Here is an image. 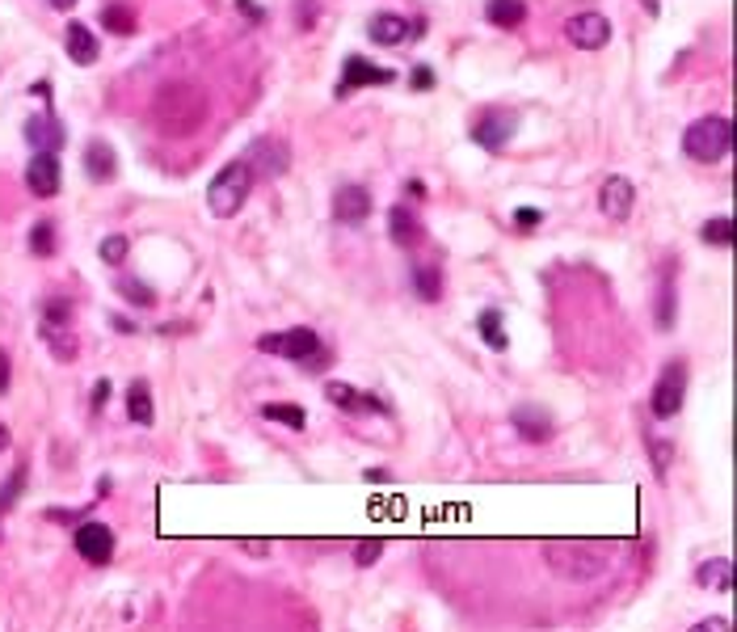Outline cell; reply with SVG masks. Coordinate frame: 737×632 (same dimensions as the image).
Wrapping results in <instances>:
<instances>
[{
	"label": "cell",
	"instance_id": "obj_27",
	"mask_svg": "<svg viewBox=\"0 0 737 632\" xmlns=\"http://www.w3.org/2000/svg\"><path fill=\"white\" fill-rule=\"evenodd\" d=\"M102 25L110 30V35H131V30H135V13H131L127 5H105Z\"/></svg>",
	"mask_w": 737,
	"mask_h": 632
},
{
	"label": "cell",
	"instance_id": "obj_38",
	"mask_svg": "<svg viewBox=\"0 0 737 632\" xmlns=\"http://www.w3.org/2000/svg\"><path fill=\"white\" fill-rule=\"evenodd\" d=\"M9 379H13V367H9V355L0 350V396L9 392Z\"/></svg>",
	"mask_w": 737,
	"mask_h": 632
},
{
	"label": "cell",
	"instance_id": "obj_46",
	"mask_svg": "<svg viewBox=\"0 0 737 632\" xmlns=\"http://www.w3.org/2000/svg\"><path fill=\"white\" fill-rule=\"evenodd\" d=\"M46 5H51V9H72L76 0H46Z\"/></svg>",
	"mask_w": 737,
	"mask_h": 632
},
{
	"label": "cell",
	"instance_id": "obj_28",
	"mask_svg": "<svg viewBox=\"0 0 737 632\" xmlns=\"http://www.w3.org/2000/svg\"><path fill=\"white\" fill-rule=\"evenodd\" d=\"M262 414L270 417V422L287 426V430H304V426H308V417H304V409H300V405H265Z\"/></svg>",
	"mask_w": 737,
	"mask_h": 632
},
{
	"label": "cell",
	"instance_id": "obj_47",
	"mask_svg": "<svg viewBox=\"0 0 737 632\" xmlns=\"http://www.w3.org/2000/svg\"><path fill=\"white\" fill-rule=\"evenodd\" d=\"M9 447V426H0V451Z\"/></svg>",
	"mask_w": 737,
	"mask_h": 632
},
{
	"label": "cell",
	"instance_id": "obj_17",
	"mask_svg": "<svg viewBox=\"0 0 737 632\" xmlns=\"http://www.w3.org/2000/svg\"><path fill=\"white\" fill-rule=\"evenodd\" d=\"M25 139L35 144V152H55L59 144H64V126H59L51 115L30 118V123H25Z\"/></svg>",
	"mask_w": 737,
	"mask_h": 632
},
{
	"label": "cell",
	"instance_id": "obj_24",
	"mask_svg": "<svg viewBox=\"0 0 737 632\" xmlns=\"http://www.w3.org/2000/svg\"><path fill=\"white\" fill-rule=\"evenodd\" d=\"M413 287L426 304H438L443 299V275H438L434 266H413Z\"/></svg>",
	"mask_w": 737,
	"mask_h": 632
},
{
	"label": "cell",
	"instance_id": "obj_21",
	"mask_svg": "<svg viewBox=\"0 0 737 632\" xmlns=\"http://www.w3.org/2000/svg\"><path fill=\"white\" fill-rule=\"evenodd\" d=\"M68 55L76 59L81 68H89L93 59H97V38H93L81 22H72V25H68Z\"/></svg>",
	"mask_w": 737,
	"mask_h": 632
},
{
	"label": "cell",
	"instance_id": "obj_13",
	"mask_svg": "<svg viewBox=\"0 0 737 632\" xmlns=\"http://www.w3.org/2000/svg\"><path fill=\"white\" fill-rule=\"evenodd\" d=\"M334 216H337V224H363V219L371 216V195L363 190V186H342L334 195Z\"/></svg>",
	"mask_w": 737,
	"mask_h": 632
},
{
	"label": "cell",
	"instance_id": "obj_36",
	"mask_svg": "<svg viewBox=\"0 0 737 632\" xmlns=\"http://www.w3.org/2000/svg\"><path fill=\"white\" fill-rule=\"evenodd\" d=\"M380 552H383V544H380V540H363V544H358L354 557H358V565H375V557H380Z\"/></svg>",
	"mask_w": 737,
	"mask_h": 632
},
{
	"label": "cell",
	"instance_id": "obj_18",
	"mask_svg": "<svg viewBox=\"0 0 737 632\" xmlns=\"http://www.w3.org/2000/svg\"><path fill=\"white\" fill-rule=\"evenodd\" d=\"M388 236L401 249H409V245H417L422 241V224H417V216L409 207H392L388 211Z\"/></svg>",
	"mask_w": 737,
	"mask_h": 632
},
{
	"label": "cell",
	"instance_id": "obj_9",
	"mask_svg": "<svg viewBox=\"0 0 737 632\" xmlns=\"http://www.w3.org/2000/svg\"><path fill=\"white\" fill-rule=\"evenodd\" d=\"M632 203H636V190L628 177H607L599 190V211L611 219V224H623L632 216Z\"/></svg>",
	"mask_w": 737,
	"mask_h": 632
},
{
	"label": "cell",
	"instance_id": "obj_7",
	"mask_svg": "<svg viewBox=\"0 0 737 632\" xmlns=\"http://www.w3.org/2000/svg\"><path fill=\"white\" fill-rule=\"evenodd\" d=\"M514 131H519V118L506 115V110H489L481 123H473V139L484 152H502L514 139Z\"/></svg>",
	"mask_w": 737,
	"mask_h": 632
},
{
	"label": "cell",
	"instance_id": "obj_30",
	"mask_svg": "<svg viewBox=\"0 0 737 632\" xmlns=\"http://www.w3.org/2000/svg\"><path fill=\"white\" fill-rule=\"evenodd\" d=\"M30 249H35V257H51V253H55V224H51V219H38L35 224Z\"/></svg>",
	"mask_w": 737,
	"mask_h": 632
},
{
	"label": "cell",
	"instance_id": "obj_5",
	"mask_svg": "<svg viewBox=\"0 0 737 632\" xmlns=\"http://www.w3.org/2000/svg\"><path fill=\"white\" fill-rule=\"evenodd\" d=\"M682 396H687V363H666V371L657 376L653 396H649V409L653 417H674L682 409Z\"/></svg>",
	"mask_w": 737,
	"mask_h": 632
},
{
	"label": "cell",
	"instance_id": "obj_4",
	"mask_svg": "<svg viewBox=\"0 0 737 632\" xmlns=\"http://www.w3.org/2000/svg\"><path fill=\"white\" fill-rule=\"evenodd\" d=\"M249 190H254V169L244 161H228L224 169L211 177L207 186V207L215 219H232L236 211L244 207V198H249Z\"/></svg>",
	"mask_w": 737,
	"mask_h": 632
},
{
	"label": "cell",
	"instance_id": "obj_11",
	"mask_svg": "<svg viewBox=\"0 0 737 632\" xmlns=\"http://www.w3.org/2000/svg\"><path fill=\"white\" fill-rule=\"evenodd\" d=\"M396 76H392L388 68H375V64H367L363 55H350L346 59V72H342V81H337V97H350L354 89H363V85H392Z\"/></svg>",
	"mask_w": 737,
	"mask_h": 632
},
{
	"label": "cell",
	"instance_id": "obj_41",
	"mask_svg": "<svg viewBox=\"0 0 737 632\" xmlns=\"http://www.w3.org/2000/svg\"><path fill=\"white\" fill-rule=\"evenodd\" d=\"M236 5H241V13H249V17H254V22H265V13L257 9L254 0H236Z\"/></svg>",
	"mask_w": 737,
	"mask_h": 632
},
{
	"label": "cell",
	"instance_id": "obj_33",
	"mask_svg": "<svg viewBox=\"0 0 737 632\" xmlns=\"http://www.w3.org/2000/svg\"><path fill=\"white\" fill-rule=\"evenodd\" d=\"M22 485H25V468H17V472H13V477H9V485L0 489V506H13V502H17V494H22Z\"/></svg>",
	"mask_w": 737,
	"mask_h": 632
},
{
	"label": "cell",
	"instance_id": "obj_8",
	"mask_svg": "<svg viewBox=\"0 0 737 632\" xmlns=\"http://www.w3.org/2000/svg\"><path fill=\"white\" fill-rule=\"evenodd\" d=\"M564 35H569L573 46H582V51H599V46L611 43V22L603 13H577V17H569Z\"/></svg>",
	"mask_w": 737,
	"mask_h": 632
},
{
	"label": "cell",
	"instance_id": "obj_6",
	"mask_svg": "<svg viewBox=\"0 0 737 632\" xmlns=\"http://www.w3.org/2000/svg\"><path fill=\"white\" fill-rule=\"evenodd\" d=\"M249 169H254V177L262 173V177H278V173H287V165H291V152H287V144L283 139H254L249 144V152L241 156Z\"/></svg>",
	"mask_w": 737,
	"mask_h": 632
},
{
	"label": "cell",
	"instance_id": "obj_40",
	"mask_svg": "<svg viewBox=\"0 0 737 632\" xmlns=\"http://www.w3.org/2000/svg\"><path fill=\"white\" fill-rule=\"evenodd\" d=\"M725 628H729L725 616H716V620H703V624H700V632H725Z\"/></svg>",
	"mask_w": 737,
	"mask_h": 632
},
{
	"label": "cell",
	"instance_id": "obj_2",
	"mask_svg": "<svg viewBox=\"0 0 737 632\" xmlns=\"http://www.w3.org/2000/svg\"><path fill=\"white\" fill-rule=\"evenodd\" d=\"M257 350H262V355H283V358H291V363H300V367H308V371L329 367V350H324L321 337L312 334L308 325H295V329H287V334L257 337Z\"/></svg>",
	"mask_w": 737,
	"mask_h": 632
},
{
	"label": "cell",
	"instance_id": "obj_42",
	"mask_svg": "<svg viewBox=\"0 0 737 632\" xmlns=\"http://www.w3.org/2000/svg\"><path fill=\"white\" fill-rule=\"evenodd\" d=\"M363 477H367L371 485H383V481H392V472H383V468H367V472H363Z\"/></svg>",
	"mask_w": 737,
	"mask_h": 632
},
{
	"label": "cell",
	"instance_id": "obj_32",
	"mask_svg": "<svg viewBox=\"0 0 737 632\" xmlns=\"http://www.w3.org/2000/svg\"><path fill=\"white\" fill-rule=\"evenodd\" d=\"M127 253H131L127 236H105V241H102V262L105 266H123V262H127Z\"/></svg>",
	"mask_w": 737,
	"mask_h": 632
},
{
	"label": "cell",
	"instance_id": "obj_44",
	"mask_svg": "<svg viewBox=\"0 0 737 632\" xmlns=\"http://www.w3.org/2000/svg\"><path fill=\"white\" fill-rule=\"evenodd\" d=\"M115 329H118V334H135V325H131L127 316H115Z\"/></svg>",
	"mask_w": 737,
	"mask_h": 632
},
{
	"label": "cell",
	"instance_id": "obj_45",
	"mask_svg": "<svg viewBox=\"0 0 737 632\" xmlns=\"http://www.w3.org/2000/svg\"><path fill=\"white\" fill-rule=\"evenodd\" d=\"M404 190H409V195H413V198H426V186H422V182H409V186H404Z\"/></svg>",
	"mask_w": 737,
	"mask_h": 632
},
{
	"label": "cell",
	"instance_id": "obj_37",
	"mask_svg": "<svg viewBox=\"0 0 737 632\" xmlns=\"http://www.w3.org/2000/svg\"><path fill=\"white\" fill-rule=\"evenodd\" d=\"M110 392H115L110 388V379H97V384H93V409H102V405L110 401Z\"/></svg>",
	"mask_w": 737,
	"mask_h": 632
},
{
	"label": "cell",
	"instance_id": "obj_26",
	"mask_svg": "<svg viewBox=\"0 0 737 632\" xmlns=\"http://www.w3.org/2000/svg\"><path fill=\"white\" fill-rule=\"evenodd\" d=\"M657 329H674V278H670V270L662 275V287H657Z\"/></svg>",
	"mask_w": 737,
	"mask_h": 632
},
{
	"label": "cell",
	"instance_id": "obj_31",
	"mask_svg": "<svg viewBox=\"0 0 737 632\" xmlns=\"http://www.w3.org/2000/svg\"><path fill=\"white\" fill-rule=\"evenodd\" d=\"M700 236L708 245H733V219L729 216H716V219H708L700 228Z\"/></svg>",
	"mask_w": 737,
	"mask_h": 632
},
{
	"label": "cell",
	"instance_id": "obj_35",
	"mask_svg": "<svg viewBox=\"0 0 737 632\" xmlns=\"http://www.w3.org/2000/svg\"><path fill=\"white\" fill-rule=\"evenodd\" d=\"M670 456H674V447H670V443H653V468H657V477H666Z\"/></svg>",
	"mask_w": 737,
	"mask_h": 632
},
{
	"label": "cell",
	"instance_id": "obj_43",
	"mask_svg": "<svg viewBox=\"0 0 737 632\" xmlns=\"http://www.w3.org/2000/svg\"><path fill=\"white\" fill-rule=\"evenodd\" d=\"M265 548H270V544H265V540H244V552H254V557H262Z\"/></svg>",
	"mask_w": 737,
	"mask_h": 632
},
{
	"label": "cell",
	"instance_id": "obj_16",
	"mask_svg": "<svg viewBox=\"0 0 737 632\" xmlns=\"http://www.w3.org/2000/svg\"><path fill=\"white\" fill-rule=\"evenodd\" d=\"M115 169H118L115 148H110V144H102V139H93L89 148H85V173H89L93 182H110V177H115Z\"/></svg>",
	"mask_w": 737,
	"mask_h": 632
},
{
	"label": "cell",
	"instance_id": "obj_15",
	"mask_svg": "<svg viewBox=\"0 0 737 632\" xmlns=\"http://www.w3.org/2000/svg\"><path fill=\"white\" fill-rule=\"evenodd\" d=\"M367 38L371 43H380V46H396L409 38V22L404 17H396V13H375L367 25Z\"/></svg>",
	"mask_w": 737,
	"mask_h": 632
},
{
	"label": "cell",
	"instance_id": "obj_14",
	"mask_svg": "<svg viewBox=\"0 0 737 632\" xmlns=\"http://www.w3.org/2000/svg\"><path fill=\"white\" fill-rule=\"evenodd\" d=\"M510 426H514L527 443H548V438H553V417L543 414V409H535V405H519V409L510 414Z\"/></svg>",
	"mask_w": 737,
	"mask_h": 632
},
{
	"label": "cell",
	"instance_id": "obj_3",
	"mask_svg": "<svg viewBox=\"0 0 737 632\" xmlns=\"http://www.w3.org/2000/svg\"><path fill=\"white\" fill-rule=\"evenodd\" d=\"M729 144H733V123L725 115H708L695 118L687 131H682V152L700 165H716L729 156Z\"/></svg>",
	"mask_w": 737,
	"mask_h": 632
},
{
	"label": "cell",
	"instance_id": "obj_34",
	"mask_svg": "<svg viewBox=\"0 0 737 632\" xmlns=\"http://www.w3.org/2000/svg\"><path fill=\"white\" fill-rule=\"evenodd\" d=\"M514 224H519L523 232L540 228V224H543V211H535V207H519V211H514Z\"/></svg>",
	"mask_w": 737,
	"mask_h": 632
},
{
	"label": "cell",
	"instance_id": "obj_25",
	"mask_svg": "<svg viewBox=\"0 0 737 632\" xmlns=\"http://www.w3.org/2000/svg\"><path fill=\"white\" fill-rule=\"evenodd\" d=\"M476 329H481V337L493 346V350H510V337L502 334V312L497 308H484L481 321H476Z\"/></svg>",
	"mask_w": 737,
	"mask_h": 632
},
{
	"label": "cell",
	"instance_id": "obj_12",
	"mask_svg": "<svg viewBox=\"0 0 737 632\" xmlns=\"http://www.w3.org/2000/svg\"><path fill=\"white\" fill-rule=\"evenodd\" d=\"M25 186H30L38 198H55L59 195V161H55V152H35V156H30V165H25Z\"/></svg>",
	"mask_w": 737,
	"mask_h": 632
},
{
	"label": "cell",
	"instance_id": "obj_10",
	"mask_svg": "<svg viewBox=\"0 0 737 632\" xmlns=\"http://www.w3.org/2000/svg\"><path fill=\"white\" fill-rule=\"evenodd\" d=\"M76 552L89 565H105L115 557V531L105 523H85V527H76Z\"/></svg>",
	"mask_w": 737,
	"mask_h": 632
},
{
	"label": "cell",
	"instance_id": "obj_22",
	"mask_svg": "<svg viewBox=\"0 0 737 632\" xmlns=\"http://www.w3.org/2000/svg\"><path fill=\"white\" fill-rule=\"evenodd\" d=\"M324 396H329L334 405H342V409H354V414L358 409H383L375 396H358V388H350V384H329Z\"/></svg>",
	"mask_w": 737,
	"mask_h": 632
},
{
	"label": "cell",
	"instance_id": "obj_1",
	"mask_svg": "<svg viewBox=\"0 0 737 632\" xmlns=\"http://www.w3.org/2000/svg\"><path fill=\"white\" fill-rule=\"evenodd\" d=\"M207 118H211V97L194 81H164L156 89V97H152V123L169 139L194 135V131H203Z\"/></svg>",
	"mask_w": 737,
	"mask_h": 632
},
{
	"label": "cell",
	"instance_id": "obj_19",
	"mask_svg": "<svg viewBox=\"0 0 737 632\" xmlns=\"http://www.w3.org/2000/svg\"><path fill=\"white\" fill-rule=\"evenodd\" d=\"M484 17H489L497 30H519V25L527 22V5H523V0H489Z\"/></svg>",
	"mask_w": 737,
	"mask_h": 632
},
{
	"label": "cell",
	"instance_id": "obj_23",
	"mask_svg": "<svg viewBox=\"0 0 737 632\" xmlns=\"http://www.w3.org/2000/svg\"><path fill=\"white\" fill-rule=\"evenodd\" d=\"M695 582H700V587H716V590H729V587H733V565H729L725 557H716V561L700 565V574H695Z\"/></svg>",
	"mask_w": 737,
	"mask_h": 632
},
{
	"label": "cell",
	"instance_id": "obj_20",
	"mask_svg": "<svg viewBox=\"0 0 737 632\" xmlns=\"http://www.w3.org/2000/svg\"><path fill=\"white\" fill-rule=\"evenodd\" d=\"M127 414L135 426H152V417H156V409H152V388L144 379H135L127 388Z\"/></svg>",
	"mask_w": 737,
	"mask_h": 632
},
{
	"label": "cell",
	"instance_id": "obj_29",
	"mask_svg": "<svg viewBox=\"0 0 737 632\" xmlns=\"http://www.w3.org/2000/svg\"><path fill=\"white\" fill-rule=\"evenodd\" d=\"M118 291H123V299L135 304V308H152V304H156V291H152L148 283H139V278H118Z\"/></svg>",
	"mask_w": 737,
	"mask_h": 632
},
{
	"label": "cell",
	"instance_id": "obj_39",
	"mask_svg": "<svg viewBox=\"0 0 737 632\" xmlns=\"http://www.w3.org/2000/svg\"><path fill=\"white\" fill-rule=\"evenodd\" d=\"M413 85H417V89H430V85H434V72H430V68H417V72H413Z\"/></svg>",
	"mask_w": 737,
	"mask_h": 632
}]
</instances>
